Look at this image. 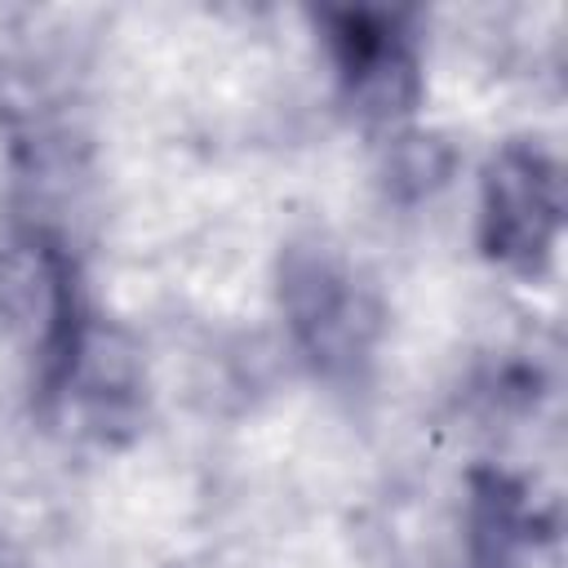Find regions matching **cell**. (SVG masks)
Returning a JSON list of instances; mask_svg holds the SVG:
<instances>
[{
  "mask_svg": "<svg viewBox=\"0 0 568 568\" xmlns=\"http://www.w3.org/2000/svg\"><path fill=\"white\" fill-rule=\"evenodd\" d=\"M328 44L333 58L342 67L346 89L355 93V102L373 115H395L408 111L417 98V62H413V44L399 31L395 18L386 13H333L328 18Z\"/></svg>",
  "mask_w": 568,
  "mask_h": 568,
  "instance_id": "3",
  "label": "cell"
},
{
  "mask_svg": "<svg viewBox=\"0 0 568 568\" xmlns=\"http://www.w3.org/2000/svg\"><path fill=\"white\" fill-rule=\"evenodd\" d=\"M564 182L550 151L532 142L501 146L484 169L479 195V240L488 257L519 275H537L559 240Z\"/></svg>",
  "mask_w": 568,
  "mask_h": 568,
  "instance_id": "1",
  "label": "cell"
},
{
  "mask_svg": "<svg viewBox=\"0 0 568 568\" xmlns=\"http://www.w3.org/2000/svg\"><path fill=\"white\" fill-rule=\"evenodd\" d=\"M284 306L293 333L324 368L351 364L368 346L373 311L351 271L324 248H293L284 262Z\"/></svg>",
  "mask_w": 568,
  "mask_h": 568,
  "instance_id": "2",
  "label": "cell"
}]
</instances>
